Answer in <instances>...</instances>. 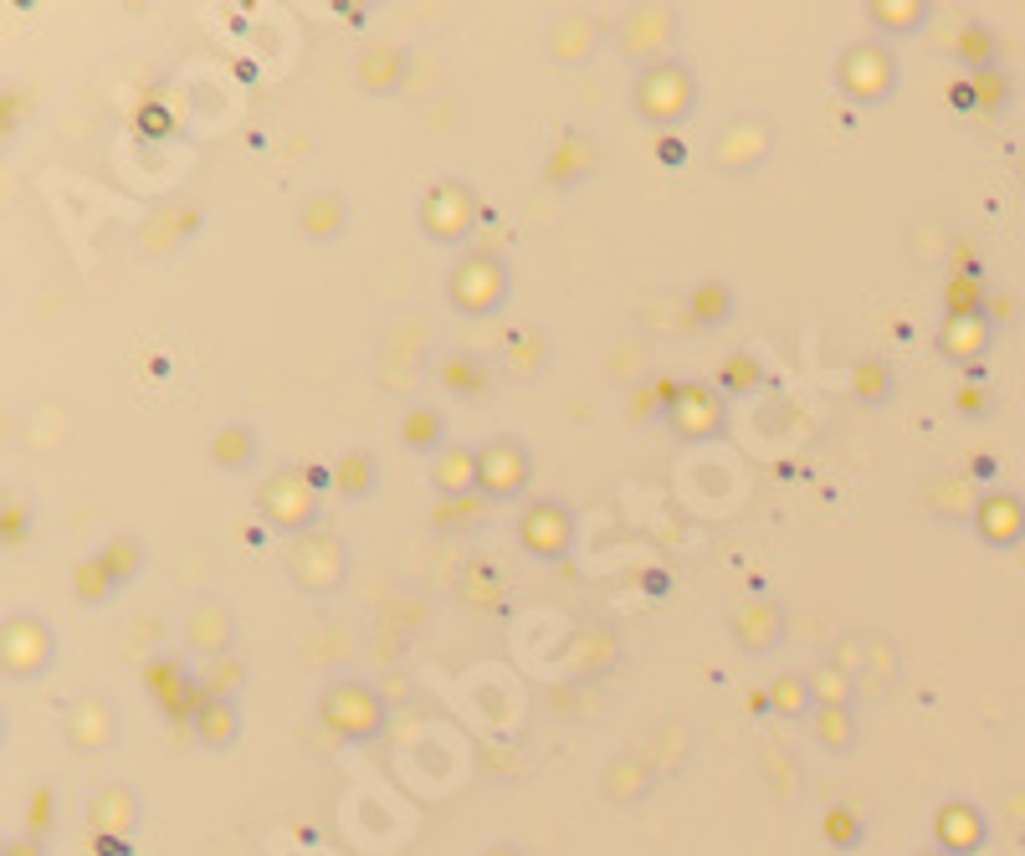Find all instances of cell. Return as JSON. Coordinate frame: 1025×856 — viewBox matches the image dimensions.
Listing matches in <instances>:
<instances>
[{
    "label": "cell",
    "mask_w": 1025,
    "mask_h": 856,
    "mask_svg": "<svg viewBox=\"0 0 1025 856\" xmlns=\"http://www.w3.org/2000/svg\"><path fill=\"white\" fill-rule=\"evenodd\" d=\"M631 108H636V119L652 123L656 133H672L677 123L693 119V108H698V83L687 73V62L667 57V62L641 67L636 83H631Z\"/></svg>",
    "instance_id": "1"
},
{
    "label": "cell",
    "mask_w": 1025,
    "mask_h": 856,
    "mask_svg": "<svg viewBox=\"0 0 1025 856\" xmlns=\"http://www.w3.org/2000/svg\"><path fill=\"white\" fill-rule=\"evenodd\" d=\"M328 473H313V467H283L272 473L262 488H257V513L268 518L277 533H308L318 529V492H324Z\"/></svg>",
    "instance_id": "2"
},
{
    "label": "cell",
    "mask_w": 1025,
    "mask_h": 856,
    "mask_svg": "<svg viewBox=\"0 0 1025 856\" xmlns=\"http://www.w3.org/2000/svg\"><path fill=\"white\" fill-rule=\"evenodd\" d=\"M287 579L308 595H334L349 579V544L334 529H308L287 539Z\"/></svg>",
    "instance_id": "3"
},
{
    "label": "cell",
    "mask_w": 1025,
    "mask_h": 856,
    "mask_svg": "<svg viewBox=\"0 0 1025 856\" xmlns=\"http://www.w3.org/2000/svg\"><path fill=\"white\" fill-rule=\"evenodd\" d=\"M836 83H841V93H847L851 104H862V108L887 104L892 93H897V57H892L877 36L851 42L847 52H841V62H836Z\"/></svg>",
    "instance_id": "4"
},
{
    "label": "cell",
    "mask_w": 1025,
    "mask_h": 856,
    "mask_svg": "<svg viewBox=\"0 0 1025 856\" xmlns=\"http://www.w3.org/2000/svg\"><path fill=\"white\" fill-rule=\"evenodd\" d=\"M446 297H451V308L467 313V318H488V313H498L503 308V297H508L503 257H492V251H467V257L451 267V278H446Z\"/></svg>",
    "instance_id": "5"
},
{
    "label": "cell",
    "mask_w": 1025,
    "mask_h": 856,
    "mask_svg": "<svg viewBox=\"0 0 1025 856\" xmlns=\"http://www.w3.org/2000/svg\"><path fill=\"white\" fill-rule=\"evenodd\" d=\"M318 718H324V728H334L339 738H355V744H364V738L380 734V724H385V703H380V693H374L370 682H328L324 697H318Z\"/></svg>",
    "instance_id": "6"
},
{
    "label": "cell",
    "mask_w": 1025,
    "mask_h": 856,
    "mask_svg": "<svg viewBox=\"0 0 1025 856\" xmlns=\"http://www.w3.org/2000/svg\"><path fill=\"white\" fill-rule=\"evenodd\" d=\"M416 221L426 231V241L457 247V241L472 237V226H477V191L467 180H436L432 191L421 195Z\"/></svg>",
    "instance_id": "7"
},
{
    "label": "cell",
    "mask_w": 1025,
    "mask_h": 856,
    "mask_svg": "<svg viewBox=\"0 0 1025 856\" xmlns=\"http://www.w3.org/2000/svg\"><path fill=\"white\" fill-rule=\"evenodd\" d=\"M662 421H667L683 442H713V436H723V426H729V396L708 380H683V390H677V400L667 405Z\"/></svg>",
    "instance_id": "8"
},
{
    "label": "cell",
    "mask_w": 1025,
    "mask_h": 856,
    "mask_svg": "<svg viewBox=\"0 0 1025 856\" xmlns=\"http://www.w3.org/2000/svg\"><path fill=\"white\" fill-rule=\"evenodd\" d=\"M774 149V123L764 113H739L713 133V170L718 175H749L770 160Z\"/></svg>",
    "instance_id": "9"
},
{
    "label": "cell",
    "mask_w": 1025,
    "mask_h": 856,
    "mask_svg": "<svg viewBox=\"0 0 1025 856\" xmlns=\"http://www.w3.org/2000/svg\"><path fill=\"white\" fill-rule=\"evenodd\" d=\"M672 42H677V11L672 6H636V11H625L615 21V46L641 67L667 62Z\"/></svg>",
    "instance_id": "10"
},
{
    "label": "cell",
    "mask_w": 1025,
    "mask_h": 856,
    "mask_svg": "<svg viewBox=\"0 0 1025 856\" xmlns=\"http://www.w3.org/2000/svg\"><path fill=\"white\" fill-rule=\"evenodd\" d=\"M528 473H534L528 446L513 442V436H492V442L477 452V492H482L488 502L523 498V488H528Z\"/></svg>",
    "instance_id": "11"
},
{
    "label": "cell",
    "mask_w": 1025,
    "mask_h": 856,
    "mask_svg": "<svg viewBox=\"0 0 1025 856\" xmlns=\"http://www.w3.org/2000/svg\"><path fill=\"white\" fill-rule=\"evenodd\" d=\"M57 657V641L36 616H6V631H0V662H6V678H42Z\"/></svg>",
    "instance_id": "12"
},
{
    "label": "cell",
    "mask_w": 1025,
    "mask_h": 856,
    "mask_svg": "<svg viewBox=\"0 0 1025 856\" xmlns=\"http://www.w3.org/2000/svg\"><path fill=\"white\" fill-rule=\"evenodd\" d=\"M519 544L534 560H565L569 549H575V513L554 498H534L519 513Z\"/></svg>",
    "instance_id": "13"
},
{
    "label": "cell",
    "mask_w": 1025,
    "mask_h": 856,
    "mask_svg": "<svg viewBox=\"0 0 1025 856\" xmlns=\"http://www.w3.org/2000/svg\"><path fill=\"white\" fill-rule=\"evenodd\" d=\"M974 529L990 549H1015L1025 544V498L1011 488H990L974 502Z\"/></svg>",
    "instance_id": "14"
},
{
    "label": "cell",
    "mask_w": 1025,
    "mask_h": 856,
    "mask_svg": "<svg viewBox=\"0 0 1025 856\" xmlns=\"http://www.w3.org/2000/svg\"><path fill=\"white\" fill-rule=\"evenodd\" d=\"M179 636H185V647L200 651V657H210V662L237 651V620H231V610H226L221 600H195V606L185 610Z\"/></svg>",
    "instance_id": "15"
},
{
    "label": "cell",
    "mask_w": 1025,
    "mask_h": 856,
    "mask_svg": "<svg viewBox=\"0 0 1025 856\" xmlns=\"http://www.w3.org/2000/svg\"><path fill=\"white\" fill-rule=\"evenodd\" d=\"M595 170H600V144H595L590 133L569 129V133L554 139L549 164H544V180H549V185H580V180H590Z\"/></svg>",
    "instance_id": "16"
},
{
    "label": "cell",
    "mask_w": 1025,
    "mask_h": 856,
    "mask_svg": "<svg viewBox=\"0 0 1025 856\" xmlns=\"http://www.w3.org/2000/svg\"><path fill=\"white\" fill-rule=\"evenodd\" d=\"M477 452L482 446L451 442L426 462V483L436 488V498H467V492H477Z\"/></svg>",
    "instance_id": "17"
},
{
    "label": "cell",
    "mask_w": 1025,
    "mask_h": 856,
    "mask_svg": "<svg viewBox=\"0 0 1025 856\" xmlns=\"http://www.w3.org/2000/svg\"><path fill=\"white\" fill-rule=\"evenodd\" d=\"M729 631L743 651H774L785 641V610L774 606V600H749V606L733 610Z\"/></svg>",
    "instance_id": "18"
},
{
    "label": "cell",
    "mask_w": 1025,
    "mask_h": 856,
    "mask_svg": "<svg viewBox=\"0 0 1025 856\" xmlns=\"http://www.w3.org/2000/svg\"><path fill=\"white\" fill-rule=\"evenodd\" d=\"M990 339H995V318H984V313H974V318H944L938 355L953 359V365H974V359H984Z\"/></svg>",
    "instance_id": "19"
},
{
    "label": "cell",
    "mask_w": 1025,
    "mask_h": 856,
    "mask_svg": "<svg viewBox=\"0 0 1025 856\" xmlns=\"http://www.w3.org/2000/svg\"><path fill=\"white\" fill-rule=\"evenodd\" d=\"M401 446L405 452H416V457H426L432 462L441 446H451L446 442V415H441V405H432V400H416V405H405L401 411Z\"/></svg>",
    "instance_id": "20"
},
{
    "label": "cell",
    "mask_w": 1025,
    "mask_h": 856,
    "mask_svg": "<svg viewBox=\"0 0 1025 856\" xmlns=\"http://www.w3.org/2000/svg\"><path fill=\"white\" fill-rule=\"evenodd\" d=\"M297 231H303L308 241H318V247L339 241L344 231H349V201H344L339 191L308 195V206L297 210Z\"/></svg>",
    "instance_id": "21"
},
{
    "label": "cell",
    "mask_w": 1025,
    "mask_h": 856,
    "mask_svg": "<svg viewBox=\"0 0 1025 856\" xmlns=\"http://www.w3.org/2000/svg\"><path fill=\"white\" fill-rule=\"evenodd\" d=\"M436 384L457 400H488L492 396V365L477 355H446L436 365Z\"/></svg>",
    "instance_id": "22"
},
{
    "label": "cell",
    "mask_w": 1025,
    "mask_h": 856,
    "mask_svg": "<svg viewBox=\"0 0 1025 856\" xmlns=\"http://www.w3.org/2000/svg\"><path fill=\"white\" fill-rule=\"evenodd\" d=\"M355 83L364 93H395L405 83V52L401 46H390V42L364 46L359 62H355Z\"/></svg>",
    "instance_id": "23"
},
{
    "label": "cell",
    "mask_w": 1025,
    "mask_h": 856,
    "mask_svg": "<svg viewBox=\"0 0 1025 856\" xmlns=\"http://www.w3.org/2000/svg\"><path fill=\"white\" fill-rule=\"evenodd\" d=\"M67 738H73L77 749H108L119 738V713L108 708L103 697H83L73 708V718H67Z\"/></svg>",
    "instance_id": "24"
},
{
    "label": "cell",
    "mask_w": 1025,
    "mask_h": 856,
    "mask_svg": "<svg viewBox=\"0 0 1025 856\" xmlns=\"http://www.w3.org/2000/svg\"><path fill=\"white\" fill-rule=\"evenodd\" d=\"M328 483H334L349 502H364L380 488V467H374V457L364 446H349V452H339V457L328 462Z\"/></svg>",
    "instance_id": "25"
},
{
    "label": "cell",
    "mask_w": 1025,
    "mask_h": 856,
    "mask_svg": "<svg viewBox=\"0 0 1025 856\" xmlns=\"http://www.w3.org/2000/svg\"><path fill=\"white\" fill-rule=\"evenodd\" d=\"M595 46H600V21H595V15H565V21H554V31H549V57L554 62L580 67Z\"/></svg>",
    "instance_id": "26"
},
{
    "label": "cell",
    "mask_w": 1025,
    "mask_h": 856,
    "mask_svg": "<svg viewBox=\"0 0 1025 856\" xmlns=\"http://www.w3.org/2000/svg\"><path fill=\"white\" fill-rule=\"evenodd\" d=\"M498 508V502H488L482 492H467V498H436L432 513H426V523H432L436 533H472L488 523V513Z\"/></svg>",
    "instance_id": "27"
},
{
    "label": "cell",
    "mask_w": 1025,
    "mask_h": 856,
    "mask_svg": "<svg viewBox=\"0 0 1025 856\" xmlns=\"http://www.w3.org/2000/svg\"><path fill=\"white\" fill-rule=\"evenodd\" d=\"M687 318H693V328H723L733 318V288L723 278H702L687 293Z\"/></svg>",
    "instance_id": "28"
},
{
    "label": "cell",
    "mask_w": 1025,
    "mask_h": 856,
    "mask_svg": "<svg viewBox=\"0 0 1025 856\" xmlns=\"http://www.w3.org/2000/svg\"><path fill=\"white\" fill-rule=\"evenodd\" d=\"M195 734L206 749H231L241 734V713L231 697H206V708L195 713Z\"/></svg>",
    "instance_id": "29"
},
{
    "label": "cell",
    "mask_w": 1025,
    "mask_h": 856,
    "mask_svg": "<svg viewBox=\"0 0 1025 856\" xmlns=\"http://www.w3.org/2000/svg\"><path fill=\"white\" fill-rule=\"evenodd\" d=\"M210 462L216 467H226V473H247L257 462V431L252 426H221L216 436H210Z\"/></svg>",
    "instance_id": "30"
},
{
    "label": "cell",
    "mask_w": 1025,
    "mask_h": 856,
    "mask_svg": "<svg viewBox=\"0 0 1025 856\" xmlns=\"http://www.w3.org/2000/svg\"><path fill=\"white\" fill-rule=\"evenodd\" d=\"M503 365H508L513 380H534V375H544V365H549V339H544V328H523V334H513V339H508Z\"/></svg>",
    "instance_id": "31"
},
{
    "label": "cell",
    "mask_w": 1025,
    "mask_h": 856,
    "mask_svg": "<svg viewBox=\"0 0 1025 856\" xmlns=\"http://www.w3.org/2000/svg\"><path fill=\"white\" fill-rule=\"evenodd\" d=\"M866 21L887 36H913V31L928 21V6L923 0H872L866 6Z\"/></svg>",
    "instance_id": "32"
},
{
    "label": "cell",
    "mask_w": 1025,
    "mask_h": 856,
    "mask_svg": "<svg viewBox=\"0 0 1025 856\" xmlns=\"http://www.w3.org/2000/svg\"><path fill=\"white\" fill-rule=\"evenodd\" d=\"M113 590H119V575L103 564V554H88V560L73 570V600L77 606H103Z\"/></svg>",
    "instance_id": "33"
},
{
    "label": "cell",
    "mask_w": 1025,
    "mask_h": 856,
    "mask_svg": "<svg viewBox=\"0 0 1025 856\" xmlns=\"http://www.w3.org/2000/svg\"><path fill=\"white\" fill-rule=\"evenodd\" d=\"M938 836H944V846L949 852H974L984 836V821L974 805H944V815H938Z\"/></svg>",
    "instance_id": "34"
},
{
    "label": "cell",
    "mask_w": 1025,
    "mask_h": 856,
    "mask_svg": "<svg viewBox=\"0 0 1025 856\" xmlns=\"http://www.w3.org/2000/svg\"><path fill=\"white\" fill-rule=\"evenodd\" d=\"M810 693H816V708H851L857 682H851V672L841 662H820L810 672Z\"/></svg>",
    "instance_id": "35"
},
{
    "label": "cell",
    "mask_w": 1025,
    "mask_h": 856,
    "mask_svg": "<svg viewBox=\"0 0 1025 856\" xmlns=\"http://www.w3.org/2000/svg\"><path fill=\"white\" fill-rule=\"evenodd\" d=\"M770 697H774V713L779 718H800V713H816V693H810V678L800 672H779L770 682Z\"/></svg>",
    "instance_id": "36"
},
{
    "label": "cell",
    "mask_w": 1025,
    "mask_h": 856,
    "mask_svg": "<svg viewBox=\"0 0 1025 856\" xmlns=\"http://www.w3.org/2000/svg\"><path fill=\"white\" fill-rule=\"evenodd\" d=\"M851 396L862 400V405H887L892 369L882 365V359H857V369H851Z\"/></svg>",
    "instance_id": "37"
},
{
    "label": "cell",
    "mask_w": 1025,
    "mask_h": 856,
    "mask_svg": "<svg viewBox=\"0 0 1025 856\" xmlns=\"http://www.w3.org/2000/svg\"><path fill=\"white\" fill-rule=\"evenodd\" d=\"M953 46H959V57H964L969 77H974V73H990V67H995V57H1000V42H995V31H990V26H980V21H974V26H964V31H959V42H953Z\"/></svg>",
    "instance_id": "38"
},
{
    "label": "cell",
    "mask_w": 1025,
    "mask_h": 856,
    "mask_svg": "<svg viewBox=\"0 0 1025 856\" xmlns=\"http://www.w3.org/2000/svg\"><path fill=\"white\" fill-rule=\"evenodd\" d=\"M713 384L723 390V396H754L759 384H764V369H759L754 355H743V349H739V355H729L723 365H718V380Z\"/></svg>",
    "instance_id": "39"
},
{
    "label": "cell",
    "mask_w": 1025,
    "mask_h": 856,
    "mask_svg": "<svg viewBox=\"0 0 1025 856\" xmlns=\"http://www.w3.org/2000/svg\"><path fill=\"white\" fill-rule=\"evenodd\" d=\"M98 554H103V564L113 570V575H119V585H129V579H134L139 570H144V560H149L144 544H139L134 533H113V539H108V544L98 549Z\"/></svg>",
    "instance_id": "40"
},
{
    "label": "cell",
    "mask_w": 1025,
    "mask_h": 856,
    "mask_svg": "<svg viewBox=\"0 0 1025 856\" xmlns=\"http://www.w3.org/2000/svg\"><path fill=\"white\" fill-rule=\"evenodd\" d=\"M503 575L498 570H488V564H472L467 570V579H461V600H472V606H482V610H498L503 606Z\"/></svg>",
    "instance_id": "41"
},
{
    "label": "cell",
    "mask_w": 1025,
    "mask_h": 856,
    "mask_svg": "<svg viewBox=\"0 0 1025 856\" xmlns=\"http://www.w3.org/2000/svg\"><path fill=\"white\" fill-rule=\"evenodd\" d=\"M944 308H949V318H974V313H984V282L969 278V272L949 278V288H944Z\"/></svg>",
    "instance_id": "42"
},
{
    "label": "cell",
    "mask_w": 1025,
    "mask_h": 856,
    "mask_svg": "<svg viewBox=\"0 0 1025 856\" xmlns=\"http://www.w3.org/2000/svg\"><path fill=\"white\" fill-rule=\"evenodd\" d=\"M816 738L826 749H851V744H857V718H851V708H816Z\"/></svg>",
    "instance_id": "43"
},
{
    "label": "cell",
    "mask_w": 1025,
    "mask_h": 856,
    "mask_svg": "<svg viewBox=\"0 0 1025 856\" xmlns=\"http://www.w3.org/2000/svg\"><path fill=\"white\" fill-rule=\"evenodd\" d=\"M974 83V98H980V113H1000V108L1011 104V77L1000 73V67H990V73H974L969 77Z\"/></svg>",
    "instance_id": "44"
},
{
    "label": "cell",
    "mask_w": 1025,
    "mask_h": 856,
    "mask_svg": "<svg viewBox=\"0 0 1025 856\" xmlns=\"http://www.w3.org/2000/svg\"><path fill=\"white\" fill-rule=\"evenodd\" d=\"M241 678H247V672H241L237 651H231V657H216V662H210V672H200V687H206L210 697H231Z\"/></svg>",
    "instance_id": "45"
},
{
    "label": "cell",
    "mask_w": 1025,
    "mask_h": 856,
    "mask_svg": "<svg viewBox=\"0 0 1025 856\" xmlns=\"http://www.w3.org/2000/svg\"><path fill=\"white\" fill-rule=\"evenodd\" d=\"M144 682L154 687V697H170L179 682H190V678H185V662H179V657H154V662H144Z\"/></svg>",
    "instance_id": "46"
},
{
    "label": "cell",
    "mask_w": 1025,
    "mask_h": 856,
    "mask_svg": "<svg viewBox=\"0 0 1025 856\" xmlns=\"http://www.w3.org/2000/svg\"><path fill=\"white\" fill-rule=\"evenodd\" d=\"M0 539H6V549L26 544L31 539V508L26 502H15V492H6V529H0Z\"/></svg>",
    "instance_id": "47"
},
{
    "label": "cell",
    "mask_w": 1025,
    "mask_h": 856,
    "mask_svg": "<svg viewBox=\"0 0 1025 856\" xmlns=\"http://www.w3.org/2000/svg\"><path fill=\"white\" fill-rule=\"evenodd\" d=\"M652 415H667V411H662V400H656V384H646V390L631 396V421H652Z\"/></svg>",
    "instance_id": "48"
},
{
    "label": "cell",
    "mask_w": 1025,
    "mask_h": 856,
    "mask_svg": "<svg viewBox=\"0 0 1025 856\" xmlns=\"http://www.w3.org/2000/svg\"><path fill=\"white\" fill-rule=\"evenodd\" d=\"M656 160H662V164H683L687 160V144L677 139V133H656Z\"/></svg>",
    "instance_id": "49"
},
{
    "label": "cell",
    "mask_w": 1025,
    "mask_h": 856,
    "mask_svg": "<svg viewBox=\"0 0 1025 856\" xmlns=\"http://www.w3.org/2000/svg\"><path fill=\"white\" fill-rule=\"evenodd\" d=\"M826 831H831V842H841V846H851V842H857V821H851L847 811H836L831 821H826Z\"/></svg>",
    "instance_id": "50"
},
{
    "label": "cell",
    "mask_w": 1025,
    "mask_h": 856,
    "mask_svg": "<svg viewBox=\"0 0 1025 856\" xmlns=\"http://www.w3.org/2000/svg\"><path fill=\"white\" fill-rule=\"evenodd\" d=\"M949 104H959V108H980V98H974V83H969V77L949 88Z\"/></svg>",
    "instance_id": "51"
},
{
    "label": "cell",
    "mask_w": 1025,
    "mask_h": 856,
    "mask_svg": "<svg viewBox=\"0 0 1025 856\" xmlns=\"http://www.w3.org/2000/svg\"><path fill=\"white\" fill-rule=\"evenodd\" d=\"M959 411L984 415V390H959Z\"/></svg>",
    "instance_id": "52"
},
{
    "label": "cell",
    "mask_w": 1025,
    "mask_h": 856,
    "mask_svg": "<svg viewBox=\"0 0 1025 856\" xmlns=\"http://www.w3.org/2000/svg\"><path fill=\"white\" fill-rule=\"evenodd\" d=\"M144 123H149V133H164V129H170V123L160 119V108H149V119H144Z\"/></svg>",
    "instance_id": "53"
},
{
    "label": "cell",
    "mask_w": 1025,
    "mask_h": 856,
    "mask_svg": "<svg viewBox=\"0 0 1025 856\" xmlns=\"http://www.w3.org/2000/svg\"><path fill=\"white\" fill-rule=\"evenodd\" d=\"M31 852H36V846H11V856H31Z\"/></svg>",
    "instance_id": "54"
},
{
    "label": "cell",
    "mask_w": 1025,
    "mask_h": 856,
    "mask_svg": "<svg viewBox=\"0 0 1025 856\" xmlns=\"http://www.w3.org/2000/svg\"><path fill=\"white\" fill-rule=\"evenodd\" d=\"M1021 175H1025V144H1021Z\"/></svg>",
    "instance_id": "55"
},
{
    "label": "cell",
    "mask_w": 1025,
    "mask_h": 856,
    "mask_svg": "<svg viewBox=\"0 0 1025 856\" xmlns=\"http://www.w3.org/2000/svg\"><path fill=\"white\" fill-rule=\"evenodd\" d=\"M492 856H513V852H492Z\"/></svg>",
    "instance_id": "56"
}]
</instances>
